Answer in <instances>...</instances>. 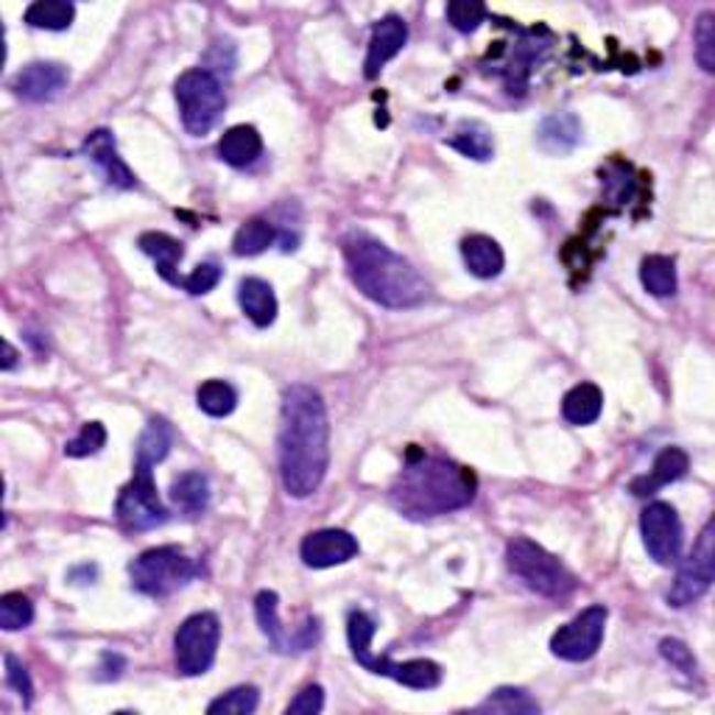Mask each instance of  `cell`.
<instances>
[{
  "label": "cell",
  "mask_w": 715,
  "mask_h": 715,
  "mask_svg": "<svg viewBox=\"0 0 715 715\" xmlns=\"http://www.w3.org/2000/svg\"><path fill=\"white\" fill-rule=\"evenodd\" d=\"M506 564L509 570L534 593L546 598H564L576 590V576L559 562V557L548 553L528 537H515L506 546Z\"/></svg>",
  "instance_id": "obj_5"
},
{
  "label": "cell",
  "mask_w": 715,
  "mask_h": 715,
  "mask_svg": "<svg viewBox=\"0 0 715 715\" xmlns=\"http://www.w3.org/2000/svg\"><path fill=\"white\" fill-rule=\"evenodd\" d=\"M660 654L666 657L676 671L688 673V676L696 673V657H693V651L688 649L685 642L676 640V637H666V640L660 642Z\"/></svg>",
  "instance_id": "obj_40"
},
{
  "label": "cell",
  "mask_w": 715,
  "mask_h": 715,
  "mask_svg": "<svg viewBox=\"0 0 715 715\" xmlns=\"http://www.w3.org/2000/svg\"><path fill=\"white\" fill-rule=\"evenodd\" d=\"M176 103H179V116H183V127L194 138H205L219 118L224 116L227 98L224 87H221L219 76L210 74L207 67H194L185 70L174 85Z\"/></svg>",
  "instance_id": "obj_7"
},
{
  "label": "cell",
  "mask_w": 715,
  "mask_h": 715,
  "mask_svg": "<svg viewBox=\"0 0 715 715\" xmlns=\"http://www.w3.org/2000/svg\"><path fill=\"white\" fill-rule=\"evenodd\" d=\"M601 411H604V392L595 383H579L562 400V417L570 425H593Z\"/></svg>",
  "instance_id": "obj_24"
},
{
  "label": "cell",
  "mask_w": 715,
  "mask_h": 715,
  "mask_svg": "<svg viewBox=\"0 0 715 715\" xmlns=\"http://www.w3.org/2000/svg\"><path fill=\"white\" fill-rule=\"evenodd\" d=\"M3 662H7V685L12 688L20 698H23L25 707H31V698H34V682H31L25 666L14 654L3 657Z\"/></svg>",
  "instance_id": "obj_39"
},
{
  "label": "cell",
  "mask_w": 715,
  "mask_h": 715,
  "mask_svg": "<svg viewBox=\"0 0 715 715\" xmlns=\"http://www.w3.org/2000/svg\"><path fill=\"white\" fill-rule=\"evenodd\" d=\"M461 257L470 274H475L479 279H492L504 272L506 257L504 249L495 238L490 235H470L461 241Z\"/></svg>",
  "instance_id": "obj_20"
},
{
  "label": "cell",
  "mask_w": 715,
  "mask_h": 715,
  "mask_svg": "<svg viewBox=\"0 0 715 715\" xmlns=\"http://www.w3.org/2000/svg\"><path fill=\"white\" fill-rule=\"evenodd\" d=\"M582 143V121L573 112H553L537 129V146L551 157H564Z\"/></svg>",
  "instance_id": "obj_18"
},
{
  "label": "cell",
  "mask_w": 715,
  "mask_h": 715,
  "mask_svg": "<svg viewBox=\"0 0 715 715\" xmlns=\"http://www.w3.org/2000/svg\"><path fill=\"white\" fill-rule=\"evenodd\" d=\"M606 618H609L606 606L593 604L587 609H582L570 624L559 626V631H553L551 637L553 657H559L564 662H584L590 657H595V651L604 642Z\"/></svg>",
  "instance_id": "obj_11"
},
{
  "label": "cell",
  "mask_w": 715,
  "mask_h": 715,
  "mask_svg": "<svg viewBox=\"0 0 715 715\" xmlns=\"http://www.w3.org/2000/svg\"><path fill=\"white\" fill-rule=\"evenodd\" d=\"M263 154V138L255 127H232L221 134L219 140V157L232 168H246L255 163Z\"/></svg>",
  "instance_id": "obj_22"
},
{
  "label": "cell",
  "mask_w": 715,
  "mask_h": 715,
  "mask_svg": "<svg viewBox=\"0 0 715 715\" xmlns=\"http://www.w3.org/2000/svg\"><path fill=\"white\" fill-rule=\"evenodd\" d=\"M154 468L134 464V475L118 495L116 517L127 531H152V528L168 522V509L160 501L157 484H154Z\"/></svg>",
  "instance_id": "obj_8"
},
{
  "label": "cell",
  "mask_w": 715,
  "mask_h": 715,
  "mask_svg": "<svg viewBox=\"0 0 715 715\" xmlns=\"http://www.w3.org/2000/svg\"><path fill=\"white\" fill-rule=\"evenodd\" d=\"M279 481L292 497H308L321 486L330 468L328 406L314 386L285 388L279 408Z\"/></svg>",
  "instance_id": "obj_1"
},
{
  "label": "cell",
  "mask_w": 715,
  "mask_h": 715,
  "mask_svg": "<svg viewBox=\"0 0 715 715\" xmlns=\"http://www.w3.org/2000/svg\"><path fill=\"white\" fill-rule=\"evenodd\" d=\"M76 7L67 0H37L25 9V23L31 29H45V31H65L74 25Z\"/></svg>",
  "instance_id": "obj_29"
},
{
  "label": "cell",
  "mask_w": 715,
  "mask_h": 715,
  "mask_svg": "<svg viewBox=\"0 0 715 715\" xmlns=\"http://www.w3.org/2000/svg\"><path fill=\"white\" fill-rule=\"evenodd\" d=\"M688 470H691V459L682 448H666L654 459V468L649 470V475H640V479L631 481V495L637 497H649L654 495L662 486L673 484V481L685 479Z\"/></svg>",
  "instance_id": "obj_17"
},
{
  "label": "cell",
  "mask_w": 715,
  "mask_h": 715,
  "mask_svg": "<svg viewBox=\"0 0 715 715\" xmlns=\"http://www.w3.org/2000/svg\"><path fill=\"white\" fill-rule=\"evenodd\" d=\"M196 403L207 417H230L238 406V392L227 381H205L196 392Z\"/></svg>",
  "instance_id": "obj_32"
},
{
  "label": "cell",
  "mask_w": 715,
  "mask_h": 715,
  "mask_svg": "<svg viewBox=\"0 0 715 715\" xmlns=\"http://www.w3.org/2000/svg\"><path fill=\"white\" fill-rule=\"evenodd\" d=\"M341 252H344L350 279L372 302L388 310H408L419 308L431 297L428 279L406 257L397 255L395 249H388L370 232L352 230L341 241Z\"/></svg>",
  "instance_id": "obj_2"
},
{
  "label": "cell",
  "mask_w": 715,
  "mask_h": 715,
  "mask_svg": "<svg viewBox=\"0 0 715 715\" xmlns=\"http://www.w3.org/2000/svg\"><path fill=\"white\" fill-rule=\"evenodd\" d=\"M34 620V604L23 593H7L0 598V626L7 631H18L31 626Z\"/></svg>",
  "instance_id": "obj_34"
},
{
  "label": "cell",
  "mask_w": 715,
  "mask_h": 715,
  "mask_svg": "<svg viewBox=\"0 0 715 715\" xmlns=\"http://www.w3.org/2000/svg\"><path fill=\"white\" fill-rule=\"evenodd\" d=\"M321 707H324V691H321L319 685H308L292 698V704L285 707V713L288 715H316V713H321Z\"/></svg>",
  "instance_id": "obj_41"
},
{
  "label": "cell",
  "mask_w": 715,
  "mask_h": 715,
  "mask_svg": "<svg viewBox=\"0 0 715 715\" xmlns=\"http://www.w3.org/2000/svg\"><path fill=\"white\" fill-rule=\"evenodd\" d=\"M14 364H18V350H14L9 341H3V361H0V370L9 372L14 370Z\"/></svg>",
  "instance_id": "obj_42"
},
{
  "label": "cell",
  "mask_w": 715,
  "mask_h": 715,
  "mask_svg": "<svg viewBox=\"0 0 715 715\" xmlns=\"http://www.w3.org/2000/svg\"><path fill=\"white\" fill-rule=\"evenodd\" d=\"M221 283V268L216 263H199L188 277H183V292L194 294V297H201V294H210L216 285Z\"/></svg>",
  "instance_id": "obj_38"
},
{
  "label": "cell",
  "mask_w": 715,
  "mask_h": 715,
  "mask_svg": "<svg viewBox=\"0 0 715 715\" xmlns=\"http://www.w3.org/2000/svg\"><path fill=\"white\" fill-rule=\"evenodd\" d=\"M103 444H107V428H103L101 422H85L81 425V431L65 444V455H70V459H85V455H96Z\"/></svg>",
  "instance_id": "obj_36"
},
{
  "label": "cell",
  "mask_w": 715,
  "mask_h": 715,
  "mask_svg": "<svg viewBox=\"0 0 715 715\" xmlns=\"http://www.w3.org/2000/svg\"><path fill=\"white\" fill-rule=\"evenodd\" d=\"M406 43H408L406 20L397 18V14H386L383 20H377L375 29H372L370 51H366V62H364L366 79H377L383 67L400 54Z\"/></svg>",
  "instance_id": "obj_15"
},
{
  "label": "cell",
  "mask_w": 715,
  "mask_h": 715,
  "mask_svg": "<svg viewBox=\"0 0 715 715\" xmlns=\"http://www.w3.org/2000/svg\"><path fill=\"white\" fill-rule=\"evenodd\" d=\"M221 640V624L212 613H196L179 626L174 637L176 651V671L183 676H201L216 662V651H219Z\"/></svg>",
  "instance_id": "obj_9"
},
{
  "label": "cell",
  "mask_w": 715,
  "mask_h": 715,
  "mask_svg": "<svg viewBox=\"0 0 715 715\" xmlns=\"http://www.w3.org/2000/svg\"><path fill=\"white\" fill-rule=\"evenodd\" d=\"M261 704V691L255 685H241L227 691L216 702H210L207 713L210 715H252Z\"/></svg>",
  "instance_id": "obj_33"
},
{
  "label": "cell",
  "mask_w": 715,
  "mask_h": 715,
  "mask_svg": "<svg viewBox=\"0 0 715 715\" xmlns=\"http://www.w3.org/2000/svg\"><path fill=\"white\" fill-rule=\"evenodd\" d=\"M67 85V67L59 62H34L14 76L12 87L25 101H51Z\"/></svg>",
  "instance_id": "obj_16"
},
{
  "label": "cell",
  "mask_w": 715,
  "mask_h": 715,
  "mask_svg": "<svg viewBox=\"0 0 715 715\" xmlns=\"http://www.w3.org/2000/svg\"><path fill=\"white\" fill-rule=\"evenodd\" d=\"M642 546L657 564H676L682 557V522L671 504H649L640 515Z\"/></svg>",
  "instance_id": "obj_12"
},
{
  "label": "cell",
  "mask_w": 715,
  "mask_h": 715,
  "mask_svg": "<svg viewBox=\"0 0 715 715\" xmlns=\"http://www.w3.org/2000/svg\"><path fill=\"white\" fill-rule=\"evenodd\" d=\"M255 615L257 624H261V631L266 635V640L272 642L274 649L283 651V654H292V642H288V635H285L283 624H279V598L272 590H263L255 598Z\"/></svg>",
  "instance_id": "obj_30"
},
{
  "label": "cell",
  "mask_w": 715,
  "mask_h": 715,
  "mask_svg": "<svg viewBox=\"0 0 715 715\" xmlns=\"http://www.w3.org/2000/svg\"><path fill=\"white\" fill-rule=\"evenodd\" d=\"M199 573V564L174 546L148 548L129 564L132 587L143 595H152V598H165L176 590L188 587Z\"/></svg>",
  "instance_id": "obj_6"
},
{
  "label": "cell",
  "mask_w": 715,
  "mask_h": 715,
  "mask_svg": "<svg viewBox=\"0 0 715 715\" xmlns=\"http://www.w3.org/2000/svg\"><path fill=\"white\" fill-rule=\"evenodd\" d=\"M713 534H715V526H713V520H710L707 526H704L698 542L693 546V553L685 559V562H682V568H679L671 590H668V604L676 606V609H682V606H691L693 601H698L710 587H713V579H715V546H713L715 537Z\"/></svg>",
  "instance_id": "obj_10"
},
{
  "label": "cell",
  "mask_w": 715,
  "mask_h": 715,
  "mask_svg": "<svg viewBox=\"0 0 715 715\" xmlns=\"http://www.w3.org/2000/svg\"><path fill=\"white\" fill-rule=\"evenodd\" d=\"M640 283L651 297H673L676 294V263L668 255H649L640 263Z\"/></svg>",
  "instance_id": "obj_26"
},
{
  "label": "cell",
  "mask_w": 715,
  "mask_h": 715,
  "mask_svg": "<svg viewBox=\"0 0 715 715\" xmlns=\"http://www.w3.org/2000/svg\"><path fill=\"white\" fill-rule=\"evenodd\" d=\"M479 713H501V715H537L540 702L522 688H497L495 693L479 704Z\"/></svg>",
  "instance_id": "obj_28"
},
{
  "label": "cell",
  "mask_w": 715,
  "mask_h": 715,
  "mask_svg": "<svg viewBox=\"0 0 715 715\" xmlns=\"http://www.w3.org/2000/svg\"><path fill=\"white\" fill-rule=\"evenodd\" d=\"M486 7L479 3V0H453L448 3V20L455 31L461 34H473L481 23L486 20Z\"/></svg>",
  "instance_id": "obj_35"
},
{
  "label": "cell",
  "mask_w": 715,
  "mask_h": 715,
  "mask_svg": "<svg viewBox=\"0 0 715 715\" xmlns=\"http://www.w3.org/2000/svg\"><path fill=\"white\" fill-rule=\"evenodd\" d=\"M358 540L344 528H321V531H310L299 546V557L308 568L324 570L344 564L358 557Z\"/></svg>",
  "instance_id": "obj_13"
},
{
  "label": "cell",
  "mask_w": 715,
  "mask_h": 715,
  "mask_svg": "<svg viewBox=\"0 0 715 715\" xmlns=\"http://www.w3.org/2000/svg\"><path fill=\"white\" fill-rule=\"evenodd\" d=\"M170 444H174V431H170V425L165 422L163 417L148 419L146 431L140 433L138 448H134V464L157 468L160 461L170 453Z\"/></svg>",
  "instance_id": "obj_25"
},
{
  "label": "cell",
  "mask_w": 715,
  "mask_h": 715,
  "mask_svg": "<svg viewBox=\"0 0 715 715\" xmlns=\"http://www.w3.org/2000/svg\"><path fill=\"white\" fill-rule=\"evenodd\" d=\"M81 152H85V157L96 165L98 174L103 176V183L107 185H112V188L118 190L138 188V176L132 174V168H129V165L123 163L121 154H118L112 132H107V129H96V132L85 140Z\"/></svg>",
  "instance_id": "obj_14"
},
{
  "label": "cell",
  "mask_w": 715,
  "mask_h": 715,
  "mask_svg": "<svg viewBox=\"0 0 715 715\" xmlns=\"http://www.w3.org/2000/svg\"><path fill=\"white\" fill-rule=\"evenodd\" d=\"M138 246L143 255H148L154 263H157L160 277L168 279V283L176 285V288L183 285V277H179V272H176V266H179V261H183L185 255L183 243L176 241V238L165 235V232H143Z\"/></svg>",
  "instance_id": "obj_21"
},
{
  "label": "cell",
  "mask_w": 715,
  "mask_h": 715,
  "mask_svg": "<svg viewBox=\"0 0 715 715\" xmlns=\"http://www.w3.org/2000/svg\"><path fill=\"white\" fill-rule=\"evenodd\" d=\"M448 146L455 148L459 154L470 160H479V163H486L495 154V140H492V132L481 123L470 121L461 123L453 132V138H448Z\"/></svg>",
  "instance_id": "obj_27"
},
{
  "label": "cell",
  "mask_w": 715,
  "mask_h": 715,
  "mask_svg": "<svg viewBox=\"0 0 715 715\" xmlns=\"http://www.w3.org/2000/svg\"><path fill=\"white\" fill-rule=\"evenodd\" d=\"M375 620L366 613H350L346 618V640H350V651L361 668L377 676H388L400 682V685L411 688V691H433L442 682V668L433 660H408V662H392L388 657H377L372 651V637H375Z\"/></svg>",
  "instance_id": "obj_4"
},
{
  "label": "cell",
  "mask_w": 715,
  "mask_h": 715,
  "mask_svg": "<svg viewBox=\"0 0 715 715\" xmlns=\"http://www.w3.org/2000/svg\"><path fill=\"white\" fill-rule=\"evenodd\" d=\"M238 302H241V310L255 328H268L277 319V297H274V288L266 279H241V285H238Z\"/></svg>",
  "instance_id": "obj_19"
},
{
  "label": "cell",
  "mask_w": 715,
  "mask_h": 715,
  "mask_svg": "<svg viewBox=\"0 0 715 715\" xmlns=\"http://www.w3.org/2000/svg\"><path fill=\"white\" fill-rule=\"evenodd\" d=\"M274 241H277L274 224H268L266 219H249L246 224L238 227L235 238H232V252L238 257H255L263 255Z\"/></svg>",
  "instance_id": "obj_31"
},
{
  "label": "cell",
  "mask_w": 715,
  "mask_h": 715,
  "mask_svg": "<svg viewBox=\"0 0 715 715\" xmlns=\"http://www.w3.org/2000/svg\"><path fill=\"white\" fill-rule=\"evenodd\" d=\"M696 59L702 65V70L713 74L715 70V14H702L696 25Z\"/></svg>",
  "instance_id": "obj_37"
},
{
  "label": "cell",
  "mask_w": 715,
  "mask_h": 715,
  "mask_svg": "<svg viewBox=\"0 0 715 715\" xmlns=\"http://www.w3.org/2000/svg\"><path fill=\"white\" fill-rule=\"evenodd\" d=\"M170 504L188 517L205 515L210 506V484L201 473H183L170 481Z\"/></svg>",
  "instance_id": "obj_23"
},
{
  "label": "cell",
  "mask_w": 715,
  "mask_h": 715,
  "mask_svg": "<svg viewBox=\"0 0 715 715\" xmlns=\"http://www.w3.org/2000/svg\"><path fill=\"white\" fill-rule=\"evenodd\" d=\"M479 481L475 473L442 455H425L422 450H408L406 468L388 490V501L400 515L411 520L439 517L459 512L475 501Z\"/></svg>",
  "instance_id": "obj_3"
}]
</instances>
